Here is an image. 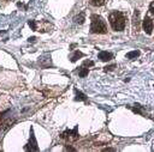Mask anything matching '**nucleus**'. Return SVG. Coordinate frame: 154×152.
<instances>
[{"mask_svg":"<svg viewBox=\"0 0 154 152\" xmlns=\"http://www.w3.org/2000/svg\"><path fill=\"white\" fill-rule=\"evenodd\" d=\"M66 150L67 151H75V148H72V147H66Z\"/></svg>","mask_w":154,"mask_h":152,"instance_id":"17","label":"nucleus"},{"mask_svg":"<svg viewBox=\"0 0 154 152\" xmlns=\"http://www.w3.org/2000/svg\"><path fill=\"white\" fill-rule=\"evenodd\" d=\"M112 57H113L112 53H108V51H100L99 53V59L101 61H109Z\"/></svg>","mask_w":154,"mask_h":152,"instance_id":"6","label":"nucleus"},{"mask_svg":"<svg viewBox=\"0 0 154 152\" xmlns=\"http://www.w3.org/2000/svg\"><path fill=\"white\" fill-rule=\"evenodd\" d=\"M76 101H85V95H83L82 92L76 90Z\"/></svg>","mask_w":154,"mask_h":152,"instance_id":"13","label":"nucleus"},{"mask_svg":"<svg viewBox=\"0 0 154 152\" xmlns=\"http://www.w3.org/2000/svg\"><path fill=\"white\" fill-rule=\"evenodd\" d=\"M132 28L135 31L140 30V12L137 10L134 12V16H132Z\"/></svg>","mask_w":154,"mask_h":152,"instance_id":"5","label":"nucleus"},{"mask_svg":"<svg viewBox=\"0 0 154 152\" xmlns=\"http://www.w3.org/2000/svg\"><path fill=\"white\" fill-rule=\"evenodd\" d=\"M114 67H116V65H111V66H106V67H105V71H106V72H107V71H112V69H113Z\"/></svg>","mask_w":154,"mask_h":152,"instance_id":"16","label":"nucleus"},{"mask_svg":"<svg viewBox=\"0 0 154 152\" xmlns=\"http://www.w3.org/2000/svg\"><path fill=\"white\" fill-rule=\"evenodd\" d=\"M138 55H140V51H138V50H134V51L128 53V54H126V57H128V59H135V57H137Z\"/></svg>","mask_w":154,"mask_h":152,"instance_id":"10","label":"nucleus"},{"mask_svg":"<svg viewBox=\"0 0 154 152\" xmlns=\"http://www.w3.org/2000/svg\"><path fill=\"white\" fill-rule=\"evenodd\" d=\"M93 65H94V62L90 61V60H87V61H84V63H83L84 67H89V66H93Z\"/></svg>","mask_w":154,"mask_h":152,"instance_id":"15","label":"nucleus"},{"mask_svg":"<svg viewBox=\"0 0 154 152\" xmlns=\"http://www.w3.org/2000/svg\"><path fill=\"white\" fill-rule=\"evenodd\" d=\"M83 55H84V54H83L82 51L76 50V51H75V54L71 56V61H72V62H75V61H77V60H78V57H82Z\"/></svg>","mask_w":154,"mask_h":152,"instance_id":"9","label":"nucleus"},{"mask_svg":"<svg viewBox=\"0 0 154 152\" xmlns=\"http://www.w3.org/2000/svg\"><path fill=\"white\" fill-rule=\"evenodd\" d=\"M88 72H89V71H88V68H87V67H84V66L82 65V66H81V68L78 69V75H79V77H82V78H84V77H87V75H88Z\"/></svg>","mask_w":154,"mask_h":152,"instance_id":"8","label":"nucleus"},{"mask_svg":"<svg viewBox=\"0 0 154 152\" xmlns=\"http://www.w3.org/2000/svg\"><path fill=\"white\" fill-rule=\"evenodd\" d=\"M1 121H2V115L0 114V126H1Z\"/></svg>","mask_w":154,"mask_h":152,"instance_id":"19","label":"nucleus"},{"mask_svg":"<svg viewBox=\"0 0 154 152\" xmlns=\"http://www.w3.org/2000/svg\"><path fill=\"white\" fill-rule=\"evenodd\" d=\"M60 138H61L63 140L67 141V142H73V141H76V140L78 139V132H77V128L71 129V130L69 129V130L63 132L61 135H60Z\"/></svg>","mask_w":154,"mask_h":152,"instance_id":"3","label":"nucleus"},{"mask_svg":"<svg viewBox=\"0 0 154 152\" xmlns=\"http://www.w3.org/2000/svg\"><path fill=\"white\" fill-rule=\"evenodd\" d=\"M75 20H76V23L82 24V23L84 22V12H81V13H79V16H77V17L75 18Z\"/></svg>","mask_w":154,"mask_h":152,"instance_id":"12","label":"nucleus"},{"mask_svg":"<svg viewBox=\"0 0 154 152\" xmlns=\"http://www.w3.org/2000/svg\"><path fill=\"white\" fill-rule=\"evenodd\" d=\"M91 24H90V32L91 34H106L107 32V25L103 18L99 14H93L90 17Z\"/></svg>","mask_w":154,"mask_h":152,"instance_id":"2","label":"nucleus"},{"mask_svg":"<svg viewBox=\"0 0 154 152\" xmlns=\"http://www.w3.org/2000/svg\"><path fill=\"white\" fill-rule=\"evenodd\" d=\"M89 4L93 6H102L105 4V0H89Z\"/></svg>","mask_w":154,"mask_h":152,"instance_id":"11","label":"nucleus"},{"mask_svg":"<svg viewBox=\"0 0 154 152\" xmlns=\"http://www.w3.org/2000/svg\"><path fill=\"white\" fill-rule=\"evenodd\" d=\"M149 13L152 16H154V1H152L150 5H149Z\"/></svg>","mask_w":154,"mask_h":152,"instance_id":"14","label":"nucleus"},{"mask_svg":"<svg viewBox=\"0 0 154 152\" xmlns=\"http://www.w3.org/2000/svg\"><path fill=\"white\" fill-rule=\"evenodd\" d=\"M108 20H109V24L112 26L113 30L116 31H123L125 29V20H126V17L123 12H119V11H113L109 13V17H108Z\"/></svg>","mask_w":154,"mask_h":152,"instance_id":"1","label":"nucleus"},{"mask_svg":"<svg viewBox=\"0 0 154 152\" xmlns=\"http://www.w3.org/2000/svg\"><path fill=\"white\" fill-rule=\"evenodd\" d=\"M30 139H31V141H29V144H28V146H26L25 148H26V150H30V151H37L36 141H35V138H34L32 133H31V136H30Z\"/></svg>","mask_w":154,"mask_h":152,"instance_id":"7","label":"nucleus"},{"mask_svg":"<svg viewBox=\"0 0 154 152\" xmlns=\"http://www.w3.org/2000/svg\"><path fill=\"white\" fill-rule=\"evenodd\" d=\"M103 151H114V150H113V148H105Z\"/></svg>","mask_w":154,"mask_h":152,"instance_id":"18","label":"nucleus"},{"mask_svg":"<svg viewBox=\"0 0 154 152\" xmlns=\"http://www.w3.org/2000/svg\"><path fill=\"white\" fill-rule=\"evenodd\" d=\"M142 25H143V30H144V32H146V34H148V35H150V34H152V31H153V28H154L153 20H152L149 17H146V18L143 19Z\"/></svg>","mask_w":154,"mask_h":152,"instance_id":"4","label":"nucleus"}]
</instances>
